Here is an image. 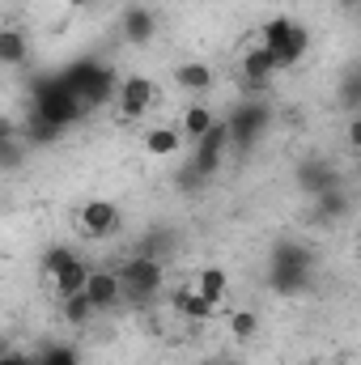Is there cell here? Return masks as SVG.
Segmentation results:
<instances>
[{
  "mask_svg": "<svg viewBox=\"0 0 361 365\" xmlns=\"http://www.w3.org/2000/svg\"><path fill=\"white\" fill-rule=\"evenodd\" d=\"M9 136H17V128H13V123H9V119L0 115V140H9Z\"/></svg>",
  "mask_w": 361,
  "mask_h": 365,
  "instance_id": "26",
  "label": "cell"
},
{
  "mask_svg": "<svg viewBox=\"0 0 361 365\" xmlns=\"http://www.w3.org/2000/svg\"><path fill=\"white\" fill-rule=\"evenodd\" d=\"M183 145V132L179 128H153L149 136H145V149L153 153V158H175Z\"/></svg>",
  "mask_w": 361,
  "mask_h": 365,
  "instance_id": "18",
  "label": "cell"
},
{
  "mask_svg": "<svg viewBox=\"0 0 361 365\" xmlns=\"http://www.w3.org/2000/svg\"><path fill=\"white\" fill-rule=\"evenodd\" d=\"M51 280H56V293H60V302H64V297H73V293L86 289V280H90V264H86V259H73L68 268H60Z\"/></svg>",
  "mask_w": 361,
  "mask_h": 365,
  "instance_id": "15",
  "label": "cell"
},
{
  "mask_svg": "<svg viewBox=\"0 0 361 365\" xmlns=\"http://www.w3.org/2000/svg\"><path fill=\"white\" fill-rule=\"evenodd\" d=\"M21 162H26V140H21V136L0 140V170H13V166H21Z\"/></svg>",
  "mask_w": 361,
  "mask_h": 365,
  "instance_id": "22",
  "label": "cell"
},
{
  "mask_svg": "<svg viewBox=\"0 0 361 365\" xmlns=\"http://www.w3.org/2000/svg\"><path fill=\"white\" fill-rule=\"evenodd\" d=\"M0 30H4V9H0Z\"/></svg>",
  "mask_w": 361,
  "mask_h": 365,
  "instance_id": "28",
  "label": "cell"
},
{
  "mask_svg": "<svg viewBox=\"0 0 361 365\" xmlns=\"http://www.w3.org/2000/svg\"><path fill=\"white\" fill-rule=\"evenodd\" d=\"M230 331H234V340H255L260 336V319L251 310H234L230 314Z\"/></svg>",
  "mask_w": 361,
  "mask_h": 365,
  "instance_id": "21",
  "label": "cell"
},
{
  "mask_svg": "<svg viewBox=\"0 0 361 365\" xmlns=\"http://www.w3.org/2000/svg\"><path fill=\"white\" fill-rule=\"evenodd\" d=\"M115 276H119V297H132L136 306L153 302L162 293V284H166V268L153 255H132Z\"/></svg>",
  "mask_w": 361,
  "mask_h": 365,
  "instance_id": "2",
  "label": "cell"
},
{
  "mask_svg": "<svg viewBox=\"0 0 361 365\" xmlns=\"http://www.w3.org/2000/svg\"><path fill=\"white\" fill-rule=\"evenodd\" d=\"M86 297H90L93 314H98V310H111V306L119 302V276H115V272H102V268H90Z\"/></svg>",
  "mask_w": 361,
  "mask_h": 365,
  "instance_id": "10",
  "label": "cell"
},
{
  "mask_svg": "<svg viewBox=\"0 0 361 365\" xmlns=\"http://www.w3.org/2000/svg\"><path fill=\"white\" fill-rule=\"evenodd\" d=\"M175 310H179L183 319H191V323H208V319L217 314V306H213L208 297H200V293H195L191 284L175 293Z\"/></svg>",
  "mask_w": 361,
  "mask_h": 365,
  "instance_id": "13",
  "label": "cell"
},
{
  "mask_svg": "<svg viewBox=\"0 0 361 365\" xmlns=\"http://www.w3.org/2000/svg\"><path fill=\"white\" fill-rule=\"evenodd\" d=\"M77 225H81V234L98 242V238H111L115 230H119V204H111V200H90L81 212H77Z\"/></svg>",
  "mask_w": 361,
  "mask_h": 365,
  "instance_id": "6",
  "label": "cell"
},
{
  "mask_svg": "<svg viewBox=\"0 0 361 365\" xmlns=\"http://www.w3.org/2000/svg\"><path fill=\"white\" fill-rule=\"evenodd\" d=\"M213 123H217V115H213L204 102H191V106L183 110V136H187L191 145H195V140H200V136H204Z\"/></svg>",
  "mask_w": 361,
  "mask_h": 365,
  "instance_id": "16",
  "label": "cell"
},
{
  "mask_svg": "<svg viewBox=\"0 0 361 365\" xmlns=\"http://www.w3.org/2000/svg\"><path fill=\"white\" fill-rule=\"evenodd\" d=\"M153 34H158V13H149V9H141V4L123 13V43L145 47Z\"/></svg>",
  "mask_w": 361,
  "mask_h": 365,
  "instance_id": "11",
  "label": "cell"
},
{
  "mask_svg": "<svg viewBox=\"0 0 361 365\" xmlns=\"http://www.w3.org/2000/svg\"><path fill=\"white\" fill-rule=\"evenodd\" d=\"M225 149H230V132H225V123L217 119V123L195 140V149H191V166H187L183 179H208V175H217L221 162H225Z\"/></svg>",
  "mask_w": 361,
  "mask_h": 365,
  "instance_id": "3",
  "label": "cell"
},
{
  "mask_svg": "<svg viewBox=\"0 0 361 365\" xmlns=\"http://www.w3.org/2000/svg\"><path fill=\"white\" fill-rule=\"evenodd\" d=\"M306 276H310V251L306 247H276V255H272V289L293 293V289L306 284Z\"/></svg>",
  "mask_w": 361,
  "mask_h": 365,
  "instance_id": "4",
  "label": "cell"
},
{
  "mask_svg": "<svg viewBox=\"0 0 361 365\" xmlns=\"http://www.w3.org/2000/svg\"><path fill=\"white\" fill-rule=\"evenodd\" d=\"M260 47L276 60V68H293V64L306 56L310 34H306V26L293 21V17H272L268 26L260 30Z\"/></svg>",
  "mask_w": 361,
  "mask_h": 365,
  "instance_id": "1",
  "label": "cell"
},
{
  "mask_svg": "<svg viewBox=\"0 0 361 365\" xmlns=\"http://www.w3.org/2000/svg\"><path fill=\"white\" fill-rule=\"evenodd\" d=\"M175 81H179L187 93H204L208 86H213V68L200 64V60H195V64H183L179 73H175Z\"/></svg>",
  "mask_w": 361,
  "mask_h": 365,
  "instance_id": "19",
  "label": "cell"
},
{
  "mask_svg": "<svg viewBox=\"0 0 361 365\" xmlns=\"http://www.w3.org/2000/svg\"><path fill=\"white\" fill-rule=\"evenodd\" d=\"M0 365H30L26 353H0Z\"/></svg>",
  "mask_w": 361,
  "mask_h": 365,
  "instance_id": "25",
  "label": "cell"
},
{
  "mask_svg": "<svg viewBox=\"0 0 361 365\" xmlns=\"http://www.w3.org/2000/svg\"><path fill=\"white\" fill-rule=\"evenodd\" d=\"M73 259H77V251H73V247H51V251L43 255V268H47V276H56L60 268H68Z\"/></svg>",
  "mask_w": 361,
  "mask_h": 365,
  "instance_id": "24",
  "label": "cell"
},
{
  "mask_svg": "<svg viewBox=\"0 0 361 365\" xmlns=\"http://www.w3.org/2000/svg\"><path fill=\"white\" fill-rule=\"evenodd\" d=\"M200 297H208L213 306L217 302H225V289H230V276H225V268H204V272L195 276V284H191Z\"/></svg>",
  "mask_w": 361,
  "mask_h": 365,
  "instance_id": "17",
  "label": "cell"
},
{
  "mask_svg": "<svg viewBox=\"0 0 361 365\" xmlns=\"http://www.w3.org/2000/svg\"><path fill=\"white\" fill-rule=\"evenodd\" d=\"M340 4H345V9H357L361 0H340Z\"/></svg>",
  "mask_w": 361,
  "mask_h": 365,
  "instance_id": "27",
  "label": "cell"
},
{
  "mask_svg": "<svg viewBox=\"0 0 361 365\" xmlns=\"http://www.w3.org/2000/svg\"><path fill=\"white\" fill-rule=\"evenodd\" d=\"M115 106H119L123 119H141L153 106V81L149 77H123L119 90H115Z\"/></svg>",
  "mask_w": 361,
  "mask_h": 365,
  "instance_id": "7",
  "label": "cell"
},
{
  "mask_svg": "<svg viewBox=\"0 0 361 365\" xmlns=\"http://www.w3.org/2000/svg\"><path fill=\"white\" fill-rule=\"evenodd\" d=\"M0 353H4V340H0Z\"/></svg>",
  "mask_w": 361,
  "mask_h": 365,
  "instance_id": "30",
  "label": "cell"
},
{
  "mask_svg": "<svg viewBox=\"0 0 361 365\" xmlns=\"http://www.w3.org/2000/svg\"><path fill=\"white\" fill-rule=\"evenodd\" d=\"M298 187L310 191V195H323V191L340 187V175H336V166H327L323 158H315V162H302L298 166Z\"/></svg>",
  "mask_w": 361,
  "mask_h": 365,
  "instance_id": "9",
  "label": "cell"
},
{
  "mask_svg": "<svg viewBox=\"0 0 361 365\" xmlns=\"http://www.w3.org/2000/svg\"><path fill=\"white\" fill-rule=\"evenodd\" d=\"M204 365H217V361H204Z\"/></svg>",
  "mask_w": 361,
  "mask_h": 365,
  "instance_id": "31",
  "label": "cell"
},
{
  "mask_svg": "<svg viewBox=\"0 0 361 365\" xmlns=\"http://www.w3.org/2000/svg\"><path fill=\"white\" fill-rule=\"evenodd\" d=\"M30 365H47V361H43V357H39V361H30Z\"/></svg>",
  "mask_w": 361,
  "mask_h": 365,
  "instance_id": "29",
  "label": "cell"
},
{
  "mask_svg": "<svg viewBox=\"0 0 361 365\" xmlns=\"http://www.w3.org/2000/svg\"><path fill=\"white\" fill-rule=\"evenodd\" d=\"M26 56H30L26 34L4 26V30H0V68H17V64H26Z\"/></svg>",
  "mask_w": 361,
  "mask_h": 365,
  "instance_id": "14",
  "label": "cell"
},
{
  "mask_svg": "<svg viewBox=\"0 0 361 365\" xmlns=\"http://www.w3.org/2000/svg\"><path fill=\"white\" fill-rule=\"evenodd\" d=\"M272 73H280V68H276V60H272L264 47H251L243 56V81H247V90H264Z\"/></svg>",
  "mask_w": 361,
  "mask_h": 365,
  "instance_id": "12",
  "label": "cell"
},
{
  "mask_svg": "<svg viewBox=\"0 0 361 365\" xmlns=\"http://www.w3.org/2000/svg\"><path fill=\"white\" fill-rule=\"evenodd\" d=\"M90 314H93V306H90V297H86V289H81V293H73V297H64V319H68L73 327L90 323Z\"/></svg>",
  "mask_w": 361,
  "mask_h": 365,
  "instance_id": "20",
  "label": "cell"
},
{
  "mask_svg": "<svg viewBox=\"0 0 361 365\" xmlns=\"http://www.w3.org/2000/svg\"><path fill=\"white\" fill-rule=\"evenodd\" d=\"M119 90V73L111 68V64H93L90 81H86V90H81V106L86 110H98V106H106L111 98Z\"/></svg>",
  "mask_w": 361,
  "mask_h": 365,
  "instance_id": "8",
  "label": "cell"
},
{
  "mask_svg": "<svg viewBox=\"0 0 361 365\" xmlns=\"http://www.w3.org/2000/svg\"><path fill=\"white\" fill-rule=\"evenodd\" d=\"M319 208H323V217H345V212H349V195H345L340 187H332V191L319 195Z\"/></svg>",
  "mask_w": 361,
  "mask_h": 365,
  "instance_id": "23",
  "label": "cell"
},
{
  "mask_svg": "<svg viewBox=\"0 0 361 365\" xmlns=\"http://www.w3.org/2000/svg\"><path fill=\"white\" fill-rule=\"evenodd\" d=\"M264 123H268V106L260 102V98H251V102H243L234 115H225V132H230V145H238V149H247L260 132H264Z\"/></svg>",
  "mask_w": 361,
  "mask_h": 365,
  "instance_id": "5",
  "label": "cell"
}]
</instances>
